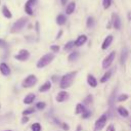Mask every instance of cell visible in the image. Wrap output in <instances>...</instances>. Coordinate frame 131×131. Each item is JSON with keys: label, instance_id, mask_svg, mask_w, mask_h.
I'll use <instances>...</instances> for the list:
<instances>
[{"label": "cell", "instance_id": "cell-1", "mask_svg": "<svg viewBox=\"0 0 131 131\" xmlns=\"http://www.w3.org/2000/svg\"><path fill=\"white\" fill-rule=\"evenodd\" d=\"M77 75V72H70L66 75H63L61 78H60V81H59V87L61 89H67L69 88L70 86H72L73 82H74V79Z\"/></svg>", "mask_w": 131, "mask_h": 131}, {"label": "cell", "instance_id": "cell-2", "mask_svg": "<svg viewBox=\"0 0 131 131\" xmlns=\"http://www.w3.org/2000/svg\"><path fill=\"white\" fill-rule=\"evenodd\" d=\"M53 58H54V54L53 53H46V54H44L43 56L40 57V59L37 61L36 66H37L38 69H42V68L48 66L53 60Z\"/></svg>", "mask_w": 131, "mask_h": 131}, {"label": "cell", "instance_id": "cell-3", "mask_svg": "<svg viewBox=\"0 0 131 131\" xmlns=\"http://www.w3.org/2000/svg\"><path fill=\"white\" fill-rule=\"evenodd\" d=\"M27 23H28V18H27V17H20V18H18V19L12 25L10 32H11V33H14V34L20 32V31L23 30V28L26 26Z\"/></svg>", "mask_w": 131, "mask_h": 131}, {"label": "cell", "instance_id": "cell-4", "mask_svg": "<svg viewBox=\"0 0 131 131\" xmlns=\"http://www.w3.org/2000/svg\"><path fill=\"white\" fill-rule=\"evenodd\" d=\"M37 83V77L35 75H29L25 78V80L21 83V86L24 88H31Z\"/></svg>", "mask_w": 131, "mask_h": 131}, {"label": "cell", "instance_id": "cell-5", "mask_svg": "<svg viewBox=\"0 0 131 131\" xmlns=\"http://www.w3.org/2000/svg\"><path fill=\"white\" fill-rule=\"evenodd\" d=\"M106 120H107V115L106 114H103L101 115L96 121H95V124H94V127H95V130L96 131H100L106 124Z\"/></svg>", "mask_w": 131, "mask_h": 131}, {"label": "cell", "instance_id": "cell-6", "mask_svg": "<svg viewBox=\"0 0 131 131\" xmlns=\"http://www.w3.org/2000/svg\"><path fill=\"white\" fill-rule=\"evenodd\" d=\"M115 56H116V52L115 51H112L110 52V54L102 60V69H107L112 66L114 59H115Z\"/></svg>", "mask_w": 131, "mask_h": 131}, {"label": "cell", "instance_id": "cell-7", "mask_svg": "<svg viewBox=\"0 0 131 131\" xmlns=\"http://www.w3.org/2000/svg\"><path fill=\"white\" fill-rule=\"evenodd\" d=\"M29 56H30V53H29L28 50H26V49H20V50L18 51V53L14 55V58L17 59V60H20V61H25V60H27V59L29 58Z\"/></svg>", "mask_w": 131, "mask_h": 131}, {"label": "cell", "instance_id": "cell-8", "mask_svg": "<svg viewBox=\"0 0 131 131\" xmlns=\"http://www.w3.org/2000/svg\"><path fill=\"white\" fill-rule=\"evenodd\" d=\"M38 0H28L25 4V11L27 12V14L32 15L33 14V6H35L37 4Z\"/></svg>", "mask_w": 131, "mask_h": 131}, {"label": "cell", "instance_id": "cell-9", "mask_svg": "<svg viewBox=\"0 0 131 131\" xmlns=\"http://www.w3.org/2000/svg\"><path fill=\"white\" fill-rule=\"evenodd\" d=\"M112 24H113V27L116 30H119L121 28V19H120V16L117 13L112 14Z\"/></svg>", "mask_w": 131, "mask_h": 131}, {"label": "cell", "instance_id": "cell-10", "mask_svg": "<svg viewBox=\"0 0 131 131\" xmlns=\"http://www.w3.org/2000/svg\"><path fill=\"white\" fill-rule=\"evenodd\" d=\"M69 93L67 92V91H60V92H58L57 93V95H56V101L57 102H63V101H66L68 98H69Z\"/></svg>", "mask_w": 131, "mask_h": 131}, {"label": "cell", "instance_id": "cell-11", "mask_svg": "<svg viewBox=\"0 0 131 131\" xmlns=\"http://www.w3.org/2000/svg\"><path fill=\"white\" fill-rule=\"evenodd\" d=\"M86 41H87V36H86V35H80V36L75 40V46L80 47V46L84 45V44L86 43Z\"/></svg>", "mask_w": 131, "mask_h": 131}, {"label": "cell", "instance_id": "cell-12", "mask_svg": "<svg viewBox=\"0 0 131 131\" xmlns=\"http://www.w3.org/2000/svg\"><path fill=\"white\" fill-rule=\"evenodd\" d=\"M112 42H113V36H112V35L106 36L105 39L103 40L102 44H101V49H102V50H105L106 48H108V46L112 44Z\"/></svg>", "mask_w": 131, "mask_h": 131}, {"label": "cell", "instance_id": "cell-13", "mask_svg": "<svg viewBox=\"0 0 131 131\" xmlns=\"http://www.w3.org/2000/svg\"><path fill=\"white\" fill-rule=\"evenodd\" d=\"M114 72H115V69H111V70L106 71V72L103 74V76L100 78V83H105V82L111 78V76L113 75Z\"/></svg>", "mask_w": 131, "mask_h": 131}, {"label": "cell", "instance_id": "cell-14", "mask_svg": "<svg viewBox=\"0 0 131 131\" xmlns=\"http://www.w3.org/2000/svg\"><path fill=\"white\" fill-rule=\"evenodd\" d=\"M0 72L3 76H8L10 74V69L5 62H1L0 63Z\"/></svg>", "mask_w": 131, "mask_h": 131}, {"label": "cell", "instance_id": "cell-15", "mask_svg": "<svg viewBox=\"0 0 131 131\" xmlns=\"http://www.w3.org/2000/svg\"><path fill=\"white\" fill-rule=\"evenodd\" d=\"M87 83H88V85L91 86V87H96V86H97V80H96L95 77H94L93 75H91V74H89V75L87 76Z\"/></svg>", "mask_w": 131, "mask_h": 131}, {"label": "cell", "instance_id": "cell-16", "mask_svg": "<svg viewBox=\"0 0 131 131\" xmlns=\"http://www.w3.org/2000/svg\"><path fill=\"white\" fill-rule=\"evenodd\" d=\"M35 97H36V95H35L34 93H29V94H27V95L25 96V98H24V103H25V104H31V103L35 100Z\"/></svg>", "mask_w": 131, "mask_h": 131}, {"label": "cell", "instance_id": "cell-17", "mask_svg": "<svg viewBox=\"0 0 131 131\" xmlns=\"http://www.w3.org/2000/svg\"><path fill=\"white\" fill-rule=\"evenodd\" d=\"M75 8H76V3L75 2H70L66 7V13L67 14H72L75 11Z\"/></svg>", "mask_w": 131, "mask_h": 131}, {"label": "cell", "instance_id": "cell-18", "mask_svg": "<svg viewBox=\"0 0 131 131\" xmlns=\"http://www.w3.org/2000/svg\"><path fill=\"white\" fill-rule=\"evenodd\" d=\"M50 88H51V82L50 81H46L43 85H41L39 87V91L40 92H46V91L50 90Z\"/></svg>", "mask_w": 131, "mask_h": 131}, {"label": "cell", "instance_id": "cell-19", "mask_svg": "<svg viewBox=\"0 0 131 131\" xmlns=\"http://www.w3.org/2000/svg\"><path fill=\"white\" fill-rule=\"evenodd\" d=\"M127 56H128V50H127V48H123V50L121 51V58H120V62L122 64H125Z\"/></svg>", "mask_w": 131, "mask_h": 131}, {"label": "cell", "instance_id": "cell-20", "mask_svg": "<svg viewBox=\"0 0 131 131\" xmlns=\"http://www.w3.org/2000/svg\"><path fill=\"white\" fill-rule=\"evenodd\" d=\"M117 111H118V114L121 117H123V118H128L129 117V113H128V111L124 106H119Z\"/></svg>", "mask_w": 131, "mask_h": 131}, {"label": "cell", "instance_id": "cell-21", "mask_svg": "<svg viewBox=\"0 0 131 131\" xmlns=\"http://www.w3.org/2000/svg\"><path fill=\"white\" fill-rule=\"evenodd\" d=\"M66 21H67V17H66L64 14H58V15L56 16V24H57V25L62 26V25L66 24Z\"/></svg>", "mask_w": 131, "mask_h": 131}, {"label": "cell", "instance_id": "cell-22", "mask_svg": "<svg viewBox=\"0 0 131 131\" xmlns=\"http://www.w3.org/2000/svg\"><path fill=\"white\" fill-rule=\"evenodd\" d=\"M2 14H3L4 17H6V18H11V17H12V13L10 12V10L8 9V7H7L6 5H4V6L2 7Z\"/></svg>", "mask_w": 131, "mask_h": 131}, {"label": "cell", "instance_id": "cell-23", "mask_svg": "<svg viewBox=\"0 0 131 131\" xmlns=\"http://www.w3.org/2000/svg\"><path fill=\"white\" fill-rule=\"evenodd\" d=\"M85 110H86V107L84 106V104H82V103H77L76 110H75V114H76V115H80V114H82Z\"/></svg>", "mask_w": 131, "mask_h": 131}, {"label": "cell", "instance_id": "cell-24", "mask_svg": "<svg viewBox=\"0 0 131 131\" xmlns=\"http://www.w3.org/2000/svg\"><path fill=\"white\" fill-rule=\"evenodd\" d=\"M74 46H75V41H69V42H68V43H66V45L63 46V49H64L66 51H68V50L73 49V48H74Z\"/></svg>", "mask_w": 131, "mask_h": 131}, {"label": "cell", "instance_id": "cell-25", "mask_svg": "<svg viewBox=\"0 0 131 131\" xmlns=\"http://www.w3.org/2000/svg\"><path fill=\"white\" fill-rule=\"evenodd\" d=\"M78 56H79V52L78 51H74L69 55L68 59H69V61H74V60H76L78 58Z\"/></svg>", "mask_w": 131, "mask_h": 131}, {"label": "cell", "instance_id": "cell-26", "mask_svg": "<svg viewBox=\"0 0 131 131\" xmlns=\"http://www.w3.org/2000/svg\"><path fill=\"white\" fill-rule=\"evenodd\" d=\"M86 26L87 28H92L94 26V18L92 16H89L87 18V21H86Z\"/></svg>", "mask_w": 131, "mask_h": 131}, {"label": "cell", "instance_id": "cell-27", "mask_svg": "<svg viewBox=\"0 0 131 131\" xmlns=\"http://www.w3.org/2000/svg\"><path fill=\"white\" fill-rule=\"evenodd\" d=\"M127 99H128V95H127V94H121V95H119V96L117 97V101H119V102L126 101Z\"/></svg>", "mask_w": 131, "mask_h": 131}, {"label": "cell", "instance_id": "cell-28", "mask_svg": "<svg viewBox=\"0 0 131 131\" xmlns=\"http://www.w3.org/2000/svg\"><path fill=\"white\" fill-rule=\"evenodd\" d=\"M32 131H41V125L39 124V123H34L33 125H32Z\"/></svg>", "mask_w": 131, "mask_h": 131}, {"label": "cell", "instance_id": "cell-29", "mask_svg": "<svg viewBox=\"0 0 131 131\" xmlns=\"http://www.w3.org/2000/svg\"><path fill=\"white\" fill-rule=\"evenodd\" d=\"M45 106H46V103L43 102V101H39V102H37V104H36V108H37V110H44Z\"/></svg>", "mask_w": 131, "mask_h": 131}, {"label": "cell", "instance_id": "cell-30", "mask_svg": "<svg viewBox=\"0 0 131 131\" xmlns=\"http://www.w3.org/2000/svg\"><path fill=\"white\" fill-rule=\"evenodd\" d=\"M112 4V0H102V6L104 9H107Z\"/></svg>", "mask_w": 131, "mask_h": 131}, {"label": "cell", "instance_id": "cell-31", "mask_svg": "<svg viewBox=\"0 0 131 131\" xmlns=\"http://www.w3.org/2000/svg\"><path fill=\"white\" fill-rule=\"evenodd\" d=\"M90 116H91V112H90L89 110H87V108L82 113V118H83V119H87V118H89Z\"/></svg>", "mask_w": 131, "mask_h": 131}, {"label": "cell", "instance_id": "cell-32", "mask_svg": "<svg viewBox=\"0 0 131 131\" xmlns=\"http://www.w3.org/2000/svg\"><path fill=\"white\" fill-rule=\"evenodd\" d=\"M91 102H92V95H91V94H89V95H87V96H86V98L84 99V103H85V104H87V105H89Z\"/></svg>", "mask_w": 131, "mask_h": 131}, {"label": "cell", "instance_id": "cell-33", "mask_svg": "<svg viewBox=\"0 0 131 131\" xmlns=\"http://www.w3.org/2000/svg\"><path fill=\"white\" fill-rule=\"evenodd\" d=\"M34 112H35V110H34L33 107H30V108L25 110V111L23 112V115H24V116H28V115H30V114H33Z\"/></svg>", "mask_w": 131, "mask_h": 131}, {"label": "cell", "instance_id": "cell-34", "mask_svg": "<svg viewBox=\"0 0 131 131\" xmlns=\"http://www.w3.org/2000/svg\"><path fill=\"white\" fill-rule=\"evenodd\" d=\"M50 49H51L53 52H58V51H59V46H58V45H51V46H50Z\"/></svg>", "mask_w": 131, "mask_h": 131}, {"label": "cell", "instance_id": "cell-35", "mask_svg": "<svg viewBox=\"0 0 131 131\" xmlns=\"http://www.w3.org/2000/svg\"><path fill=\"white\" fill-rule=\"evenodd\" d=\"M106 131H116L115 126H114L113 124H110V125L107 126V128H106Z\"/></svg>", "mask_w": 131, "mask_h": 131}, {"label": "cell", "instance_id": "cell-36", "mask_svg": "<svg viewBox=\"0 0 131 131\" xmlns=\"http://www.w3.org/2000/svg\"><path fill=\"white\" fill-rule=\"evenodd\" d=\"M61 126H62V128H63L66 131H68V130L70 129V127H69V125H68L67 123H62V124H61Z\"/></svg>", "mask_w": 131, "mask_h": 131}, {"label": "cell", "instance_id": "cell-37", "mask_svg": "<svg viewBox=\"0 0 131 131\" xmlns=\"http://www.w3.org/2000/svg\"><path fill=\"white\" fill-rule=\"evenodd\" d=\"M28 121H29V118H28L27 116H24V118L21 119V123H24V124H25V123H27Z\"/></svg>", "mask_w": 131, "mask_h": 131}, {"label": "cell", "instance_id": "cell-38", "mask_svg": "<svg viewBox=\"0 0 131 131\" xmlns=\"http://www.w3.org/2000/svg\"><path fill=\"white\" fill-rule=\"evenodd\" d=\"M60 2H61V4H62V5H66V4H67V2H68V0H60Z\"/></svg>", "mask_w": 131, "mask_h": 131}, {"label": "cell", "instance_id": "cell-39", "mask_svg": "<svg viewBox=\"0 0 131 131\" xmlns=\"http://www.w3.org/2000/svg\"><path fill=\"white\" fill-rule=\"evenodd\" d=\"M61 34H62V31H59V33H58V35H57V37H56V38H59V37L61 36Z\"/></svg>", "mask_w": 131, "mask_h": 131}, {"label": "cell", "instance_id": "cell-40", "mask_svg": "<svg viewBox=\"0 0 131 131\" xmlns=\"http://www.w3.org/2000/svg\"><path fill=\"white\" fill-rule=\"evenodd\" d=\"M128 18H129V20H131V12L128 13Z\"/></svg>", "mask_w": 131, "mask_h": 131}, {"label": "cell", "instance_id": "cell-41", "mask_svg": "<svg viewBox=\"0 0 131 131\" xmlns=\"http://www.w3.org/2000/svg\"><path fill=\"white\" fill-rule=\"evenodd\" d=\"M4 131H12V130H4Z\"/></svg>", "mask_w": 131, "mask_h": 131}, {"label": "cell", "instance_id": "cell-42", "mask_svg": "<svg viewBox=\"0 0 131 131\" xmlns=\"http://www.w3.org/2000/svg\"><path fill=\"white\" fill-rule=\"evenodd\" d=\"M130 127H131V122H130Z\"/></svg>", "mask_w": 131, "mask_h": 131}]
</instances>
